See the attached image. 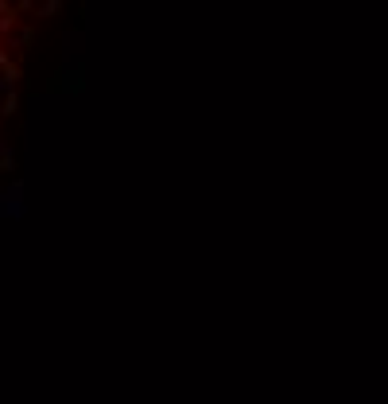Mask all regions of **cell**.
<instances>
[{
    "label": "cell",
    "mask_w": 388,
    "mask_h": 404,
    "mask_svg": "<svg viewBox=\"0 0 388 404\" xmlns=\"http://www.w3.org/2000/svg\"><path fill=\"white\" fill-rule=\"evenodd\" d=\"M58 4L62 0H0V140L19 109L31 47Z\"/></svg>",
    "instance_id": "obj_1"
}]
</instances>
